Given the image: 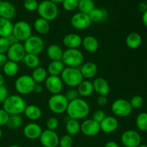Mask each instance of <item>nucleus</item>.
Instances as JSON below:
<instances>
[{
	"instance_id": "obj_1",
	"label": "nucleus",
	"mask_w": 147,
	"mask_h": 147,
	"mask_svg": "<svg viewBox=\"0 0 147 147\" xmlns=\"http://www.w3.org/2000/svg\"><path fill=\"white\" fill-rule=\"evenodd\" d=\"M66 113L70 119L78 121L84 119L90 113V106L84 99L78 98L69 102Z\"/></svg>"
},
{
	"instance_id": "obj_2",
	"label": "nucleus",
	"mask_w": 147,
	"mask_h": 147,
	"mask_svg": "<svg viewBox=\"0 0 147 147\" xmlns=\"http://www.w3.org/2000/svg\"><path fill=\"white\" fill-rule=\"evenodd\" d=\"M2 104L3 109L9 115H20L27 106L24 99L19 95L9 96Z\"/></svg>"
},
{
	"instance_id": "obj_3",
	"label": "nucleus",
	"mask_w": 147,
	"mask_h": 147,
	"mask_svg": "<svg viewBox=\"0 0 147 147\" xmlns=\"http://www.w3.org/2000/svg\"><path fill=\"white\" fill-rule=\"evenodd\" d=\"M63 83L70 88H76L83 80L80 70L77 67H65L60 75Z\"/></svg>"
},
{
	"instance_id": "obj_4",
	"label": "nucleus",
	"mask_w": 147,
	"mask_h": 147,
	"mask_svg": "<svg viewBox=\"0 0 147 147\" xmlns=\"http://www.w3.org/2000/svg\"><path fill=\"white\" fill-rule=\"evenodd\" d=\"M83 61L84 56L78 49H67L63 53L62 62L65 67L79 68L83 64Z\"/></svg>"
},
{
	"instance_id": "obj_5",
	"label": "nucleus",
	"mask_w": 147,
	"mask_h": 147,
	"mask_svg": "<svg viewBox=\"0 0 147 147\" xmlns=\"http://www.w3.org/2000/svg\"><path fill=\"white\" fill-rule=\"evenodd\" d=\"M37 13L40 17L47 20L48 22L56 20L59 14V9L57 4L50 0H44L39 4Z\"/></svg>"
},
{
	"instance_id": "obj_6",
	"label": "nucleus",
	"mask_w": 147,
	"mask_h": 147,
	"mask_svg": "<svg viewBox=\"0 0 147 147\" xmlns=\"http://www.w3.org/2000/svg\"><path fill=\"white\" fill-rule=\"evenodd\" d=\"M68 103L65 94L62 93L52 95L47 102L49 109L55 114H62L66 112Z\"/></svg>"
},
{
	"instance_id": "obj_7",
	"label": "nucleus",
	"mask_w": 147,
	"mask_h": 147,
	"mask_svg": "<svg viewBox=\"0 0 147 147\" xmlns=\"http://www.w3.org/2000/svg\"><path fill=\"white\" fill-rule=\"evenodd\" d=\"M36 83L34 81L31 76L22 75L18 77L14 83V87L17 93L20 95H29L32 93Z\"/></svg>"
},
{
	"instance_id": "obj_8",
	"label": "nucleus",
	"mask_w": 147,
	"mask_h": 147,
	"mask_svg": "<svg viewBox=\"0 0 147 147\" xmlns=\"http://www.w3.org/2000/svg\"><path fill=\"white\" fill-rule=\"evenodd\" d=\"M31 25L25 21H18L13 26L12 34L19 42H24L32 35Z\"/></svg>"
},
{
	"instance_id": "obj_9",
	"label": "nucleus",
	"mask_w": 147,
	"mask_h": 147,
	"mask_svg": "<svg viewBox=\"0 0 147 147\" xmlns=\"http://www.w3.org/2000/svg\"><path fill=\"white\" fill-rule=\"evenodd\" d=\"M27 54H41L45 48V42L40 36L32 35L23 44Z\"/></svg>"
},
{
	"instance_id": "obj_10",
	"label": "nucleus",
	"mask_w": 147,
	"mask_h": 147,
	"mask_svg": "<svg viewBox=\"0 0 147 147\" xmlns=\"http://www.w3.org/2000/svg\"><path fill=\"white\" fill-rule=\"evenodd\" d=\"M132 109L130 102L123 98L116 99L111 105L112 113L118 117H127L131 113Z\"/></svg>"
},
{
	"instance_id": "obj_11",
	"label": "nucleus",
	"mask_w": 147,
	"mask_h": 147,
	"mask_svg": "<svg viewBox=\"0 0 147 147\" xmlns=\"http://www.w3.org/2000/svg\"><path fill=\"white\" fill-rule=\"evenodd\" d=\"M121 141L125 147H138L142 144V137L136 131L127 130L122 134Z\"/></svg>"
},
{
	"instance_id": "obj_12",
	"label": "nucleus",
	"mask_w": 147,
	"mask_h": 147,
	"mask_svg": "<svg viewBox=\"0 0 147 147\" xmlns=\"http://www.w3.org/2000/svg\"><path fill=\"white\" fill-rule=\"evenodd\" d=\"M91 23L92 22L88 14L82 12L76 13L70 19L72 27L78 30H86L91 25Z\"/></svg>"
},
{
	"instance_id": "obj_13",
	"label": "nucleus",
	"mask_w": 147,
	"mask_h": 147,
	"mask_svg": "<svg viewBox=\"0 0 147 147\" xmlns=\"http://www.w3.org/2000/svg\"><path fill=\"white\" fill-rule=\"evenodd\" d=\"M6 54L9 60L19 63L22 61L27 53L23 44H22V42H17L10 46Z\"/></svg>"
},
{
	"instance_id": "obj_14",
	"label": "nucleus",
	"mask_w": 147,
	"mask_h": 147,
	"mask_svg": "<svg viewBox=\"0 0 147 147\" xmlns=\"http://www.w3.org/2000/svg\"><path fill=\"white\" fill-rule=\"evenodd\" d=\"M80 131L86 136H95L100 131V123L93 119H86L80 123Z\"/></svg>"
},
{
	"instance_id": "obj_15",
	"label": "nucleus",
	"mask_w": 147,
	"mask_h": 147,
	"mask_svg": "<svg viewBox=\"0 0 147 147\" xmlns=\"http://www.w3.org/2000/svg\"><path fill=\"white\" fill-rule=\"evenodd\" d=\"M45 84L47 91L52 95L61 93L64 86V83L60 76H47V79L45 81Z\"/></svg>"
},
{
	"instance_id": "obj_16",
	"label": "nucleus",
	"mask_w": 147,
	"mask_h": 147,
	"mask_svg": "<svg viewBox=\"0 0 147 147\" xmlns=\"http://www.w3.org/2000/svg\"><path fill=\"white\" fill-rule=\"evenodd\" d=\"M59 140L58 134L55 131L48 129L42 131L40 137V143L44 147H57L59 146Z\"/></svg>"
},
{
	"instance_id": "obj_17",
	"label": "nucleus",
	"mask_w": 147,
	"mask_h": 147,
	"mask_svg": "<svg viewBox=\"0 0 147 147\" xmlns=\"http://www.w3.org/2000/svg\"><path fill=\"white\" fill-rule=\"evenodd\" d=\"M42 133V129L37 123L32 122L27 123L23 129V134L27 139L30 140H36L40 139Z\"/></svg>"
},
{
	"instance_id": "obj_18",
	"label": "nucleus",
	"mask_w": 147,
	"mask_h": 147,
	"mask_svg": "<svg viewBox=\"0 0 147 147\" xmlns=\"http://www.w3.org/2000/svg\"><path fill=\"white\" fill-rule=\"evenodd\" d=\"M119 126V121L116 117L106 116L100 123V131L105 134H111L116 131Z\"/></svg>"
},
{
	"instance_id": "obj_19",
	"label": "nucleus",
	"mask_w": 147,
	"mask_h": 147,
	"mask_svg": "<svg viewBox=\"0 0 147 147\" xmlns=\"http://www.w3.org/2000/svg\"><path fill=\"white\" fill-rule=\"evenodd\" d=\"M15 7L8 1L0 0V17L11 20L16 15Z\"/></svg>"
},
{
	"instance_id": "obj_20",
	"label": "nucleus",
	"mask_w": 147,
	"mask_h": 147,
	"mask_svg": "<svg viewBox=\"0 0 147 147\" xmlns=\"http://www.w3.org/2000/svg\"><path fill=\"white\" fill-rule=\"evenodd\" d=\"M83 38L76 33L66 34L63 40V43L67 49H78L82 45Z\"/></svg>"
},
{
	"instance_id": "obj_21",
	"label": "nucleus",
	"mask_w": 147,
	"mask_h": 147,
	"mask_svg": "<svg viewBox=\"0 0 147 147\" xmlns=\"http://www.w3.org/2000/svg\"><path fill=\"white\" fill-rule=\"evenodd\" d=\"M93 89L98 96H106L110 92V86L107 80L101 77L95 78L93 82Z\"/></svg>"
},
{
	"instance_id": "obj_22",
	"label": "nucleus",
	"mask_w": 147,
	"mask_h": 147,
	"mask_svg": "<svg viewBox=\"0 0 147 147\" xmlns=\"http://www.w3.org/2000/svg\"><path fill=\"white\" fill-rule=\"evenodd\" d=\"M80 73L83 76V79H91L96 76L98 73V66L93 62H87L80 66Z\"/></svg>"
},
{
	"instance_id": "obj_23",
	"label": "nucleus",
	"mask_w": 147,
	"mask_h": 147,
	"mask_svg": "<svg viewBox=\"0 0 147 147\" xmlns=\"http://www.w3.org/2000/svg\"><path fill=\"white\" fill-rule=\"evenodd\" d=\"M82 46L85 50L90 53H94L98 51L99 48L98 40L96 37L92 35L86 36L83 38L82 41Z\"/></svg>"
},
{
	"instance_id": "obj_24",
	"label": "nucleus",
	"mask_w": 147,
	"mask_h": 147,
	"mask_svg": "<svg viewBox=\"0 0 147 147\" xmlns=\"http://www.w3.org/2000/svg\"><path fill=\"white\" fill-rule=\"evenodd\" d=\"M63 50L60 45L56 44H52L47 48V56L51 61H58L62 60L63 55Z\"/></svg>"
},
{
	"instance_id": "obj_25",
	"label": "nucleus",
	"mask_w": 147,
	"mask_h": 147,
	"mask_svg": "<svg viewBox=\"0 0 147 147\" xmlns=\"http://www.w3.org/2000/svg\"><path fill=\"white\" fill-rule=\"evenodd\" d=\"M24 116L32 121L39 120L41 118L42 112L41 109L36 105H28L24 111Z\"/></svg>"
},
{
	"instance_id": "obj_26",
	"label": "nucleus",
	"mask_w": 147,
	"mask_h": 147,
	"mask_svg": "<svg viewBox=\"0 0 147 147\" xmlns=\"http://www.w3.org/2000/svg\"><path fill=\"white\" fill-rule=\"evenodd\" d=\"M77 88L79 96L83 98L89 97L94 92L93 82L88 80H83Z\"/></svg>"
},
{
	"instance_id": "obj_27",
	"label": "nucleus",
	"mask_w": 147,
	"mask_h": 147,
	"mask_svg": "<svg viewBox=\"0 0 147 147\" xmlns=\"http://www.w3.org/2000/svg\"><path fill=\"white\" fill-rule=\"evenodd\" d=\"M65 68V65L62 62V60L51 61L47 65V71L50 76H60Z\"/></svg>"
},
{
	"instance_id": "obj_28",
	"label": "nucleus",
	"mask_w": 147,
	"mask_h": 147,
	"mask_svg": "<svg viewBox=\"0 0 147 147\" xmlns=\"http://www.w3.org/2000/svg\"><path fill=\"white\" fill-rule=\"evenodd\" d=\"M142 42V37L139 33L131 32L126 38V45L129 48L136 49L140 47Z\"/></svg>"
},
{
	"instance_id": "obj_29",
	"label": "nucleus",
	"mask_w": 147,
	"mask_h": 147,
	"mask_svg": "<svg viewBox=\"0 0 147 147\" xmlns=\"http://www.w3.org/2000/svg\"><path fill=\"white\" fill-rule=\"evenodd\" d=\"M34 28L35 31L40 34H46L50 32V22L45 19L39 17L34 21Z\"/></svg>"
},
{
	"instance_id": "obj_30",
	"label": "nucleus",
	"mask_w": 147,
	"mask_h": 147,
	"mask_svg": "<svg viewBox=\"0 0 147 147\" xmlns=\"http://www.w3.org/2000/svg\"><path fill=\"white\" fill-rule=\"evenodd\" d=\"M14 24L11 20L0 17V37H7L12 34Z\"/></svg>"
},
{
	"instance_id": "obj_31",
	"label": "nucleus",
	"mask_w": 147,
	"mask_h": 147,
	"mask_svg": "<svg viewBox=\"0 0 147 147\" xmlns=\"http://www.w3.org/2000/svg\"><path fill=\"white\" fill-rule=\"evenodd\" d=\"M47 75H48V73H47V69L44 68L41 66H39L36 68L33 69L31 77L32 78V79L36 83L41 84L45 81L47 78Z\"/></svg>"
},
{
	"instance_id": "obj_32",
	"label": "nucleus",
	"mask_w": 147,
	"mask_h": 147,
	"mask_svg": "<svg viewBox=\"0 0 147 147\" xmlns=\"http://www.w3.org/2000/svg\"><path fill=\"white\" fill-rule=\"evenodd\" d=\"M91 22H101L105 21L108 17V13L106 9L100 8H95L88 14Z\"/></svg>"
},
{
	"instance_id": "obj_33",
	"label": "nucleus",
	"mask_w": 147,
	"mask_h": 147,
	"mask_svg": "<svg viewBox=\"0 0 147 147\" xmlns=\"http://www.w3.org/2000/svg\"><path fill=\"white\" fill-rule=\"evenodd\" d=\"M65 131L67 134L75 136L80 131V123L79 121L69 119L65 123Z\"/></svg>"
},
{
	"instance_id": "obj_34",
	"label": "nucleus",
	"mask_w": 147,
	"mask_h": 147,
	"mask_svg": "<svg viewBox=\"0 0 147 147\" xmlns=\"http://www.w3.org/2000/svg\"><path fill=\"white\" fill-rule=\"evenodd\" d=\"M4 75L8 77H14L19 72V65L15 62L8 60L2 67Z\"/></svg>"
},
{
	"instance_id": "obj_35",
	"label": "nucleus",
	"mask_w": 147,
	"mask_h": 147,
	"mask_svg": "<svg viewBox=\"0 0 147 147\" xmlns=\"http://www.w3.org/2000/svg\"><path fill=\"white\" fill-rule=\"evenodd\" d=\"M22 61L27 67L31 69H34L39 67L40 64V59L37 55L26 54Z\"/></svg>"
},
{
	"instance_id": "obj_36",
	"label": "nucleus",
	"mask_w": 147,
	"mask_h": 147,
	"mask_svg": "<svg viewBox=\"0 0 147 147\" xmlns=\"http://www.w3.org/2000/svg\"><path fill=\"white\" fill-rule=\"evenodd\" d=\"M78 8L80 10V12L88 14L96 8V6L93 0H79Z\"/></svg>"
},
{
	"instance_id": "obj_37",
	"label": "nucleus",
	"mask_w": 147,
	"mask_h": 147,
	"mask_svg": "<svg viewBox=\"0 0 147 147\" xmlns=\"http://www.w3.org/2000/svg\"><path fill=\"white\" fill-rule=\"evenodd\" d=\"M23 123V119L20 115H9L7 126L10 129H17L21 127Z\"/></svg>"
},
{
	"instance_id": "obj_38",
	"label": "nucleus",
	"mask_w": 147,
	"mask_h": 147,
	"mask_svg": "<svg viewBox=\"0 0 147 147\" xmlns=\"http://www.w3.org/2000/svg\"><path fill=\"white\" fill-rule=\"evenodd\" d=\"M136 124L138 129L141 131H147V113L142 112L136 119Z\"/></svg>"
},
{
	"instance_id": "obj_39",
	"label": "nucleus",
	"mask_w": 147,
	"mask_h": 147,
	"mask_svg": "<svg viewBox=\"0 0 147 147\" xmlns=\"http://www.w3.org/2000/svg\"><path fill=\"white\" fill-rule=\"evenodd\" d=\"M129 102H130L132 109H139L143 106L144 103V100L142 96H139V95H136V96H134L131 98Z\"/></svg>"
},
{
	"instance_id": "obj_40",
	"label": "nucleus",
	"mask_w": 147,
	"mask_h": 147,
	"mask_svg": "<svg viewBox=\"0 0 147 147\" xmlns=\"http://www.w3.org/2000/svg\"><path fill=\"white\" fill-rule=\"evenodd\" d=\"M78 2L79 0H64L62 3L65 10L67 11H72L78 8Z\"/></svg>"
},
{
	"instance_id": "obj_41",
	"label": "nucleus",
	"mask_w": 147,
	"mask_h": 147,
	"mask_svg": "<svg viewBox=\"0 0 147 147\" xmlns=\"http://www.w3.org/2000/svg\"><path fill=\"white\" fill-rule=\"evenodd\" d=\"M73 145V139L72 136L69 134L63 135L59 140L60 147H72Z\"/></svg>"
},
{
	"instance_id": "obj_42",
	"label": "nucleus",
	"mask_w": 147,
	"mask_h": 147,
	"mask_svg": "<svg viewBox=\"0 0 147 147\" xmlns=\"http://www.w3.org/2000/svg\"><path fill=\"white\" fill-rule=\"evenodd\" d=\"M24 9L29 11H37L38 8L39 3L37 0H25L24 1Z\"/></svg>"
},
{
	"instance_id": "obj_43",
	"label": "nucleus",
	"mask_w": 147,
	"mask_h": 147,
	"mask_svg": "<svg viewBox=\"0 0 147 147\" xmlns=\"http://www.w3.org/2000/svg\"><path fill=\"white\" fill-rule=\"evenodd\" d=\"M46 126H47V129L55 131L56 129L59 127L58 119L55 117L49 118L46 122Z\"/></svg>"
},
{
	"instance_id": "obj_44",
	"label": "nucleus",
	"mask_w": 147,
	"mask_h": 147,
	"mask_svg": "<svg viewBox=\"0 0 147 147\" xmlns=\"http://www.w3.org/2000/svg\"><path fill=\"white\" fill-rule=\"evenodd\" d=\"M65 96L66 98L67 99V100H68L69 102L80 98L79 97L80 96H79L78 90L75 88H71L70 89H69V90L65 93Z\"/></svg>"
},
{
	"instance_id": "obj_45",
	"label": "nucleus",
	"mask_w": 147,
	"mask_h": 147,
	"mask_svg": "<svg viewBox=\"0 0 147 147\" xmlns=\"http://www.w3.org/2000/svg\"><path fill=\"white\" fill-rule=\"evenodd\" d=\"M9 47L10 45L7 37H0V53L6 54Z\"/></svg>"
},
{
	"instance_id": "obj_46",
	"label": "nucleus",
	"mask_w": 147,
	"mask_h": 147,
	"mask_svg": "<svg viewBox=\"0 0 147 147\" xmlns=\"http://www.w3.org/2000/svg\"><path fill=\"white\" fill-rule=\"evenodd\" d=\"M106 117V113H105L104 111L101 110V109H99V110L96 111L93 113V119L96 121H97L98 123H100Z\"/></svg>"
},
{
	"instance_id": "obj_47",
	"label": "nucleus",
	"mask_w": 147,
	"mask_h": 147,
	"mask_svg": "<svg viewBox=\"0 0 147 147\" xmlns=\"http://www.w3.org/2000/svg\"><path fill=\"white\" fill-rule=\"evenodd\" d=\"M9 115L3 109H0V126L7 125Z\"/></svg>"
},
{
	"instance_id": "obj_48",
	"label": "nucleus",
	"mask_w": 147,
	"mask_h": 147,
	"mask_svg": "<svg viewBox=\"0 0 147 147\" xmlns=\"http://www.w3.org/2000/svg\"><path fill=\"white\" fill-rule=\"evenodd\" d=\"M9 96V90L4 86H0V103H3Z\"/></svg>"
},
{
	"instance_id": "obj_49",
	"label": "nucleus",
	"mask_w": 147,
	"mask_h": 147,
	"mask_svg": "<svg viewBox=\"0 0 147 147\" xmlns=\"http://www.w3.org/2000/svg\"><path fill=\"white\" fill-rule=\"evenodd\" d=\"M108 103V98L106 96H99L97 99V104L100 107H104Z\"/></svg>"
},
{
	"instance_id": "obj_50",
	"label": "nucleus",
	"mask_w": 147,
	"mask_h": 147,
	"mask_svg": "<svg viewBox=\"0 0 147 147\" xmlns=\"http://www.w3.org/2000/svg\"><path fill=\"white\" fill-rule=\"evenodd\" d=\"M8 60H8V57H7V54L0 53V67H3Z\"/></svg>"
},
{
	"instance_id": "obj_51",
	"label": "nucleus",
	"mask_w": 147,
	"mask_h": 147,
	"mask_svg": "<svg viewBox=\"0 0 147 147\" xmlns=\"http://www.w3.org/2000/svg\"><path fill=\"white\" fill-rule=\"evenodd\" d=\"M43 90H44V87H43L41 84L36 83L35 86H34V90H33V92H34L35 93H38V94H40V93H42Z\"/></svg>"
},
{
	"instance_id": "obj_52",
	"label": "nucleus",
	"mask_w": 147,
	"mask_h": 147,
	"mask_svg": "<svg viewBox=\"0 0 147 147\" xmlns=\"http://www.w3.org/2000/svg\"><path fill=\"white\" fill-rule=\"evenodd\" d=\"M138 9L142 13H144L147 10V4L146 2H141L138 5Z\"/></svg>"
},
{
	"instance_id": "obj_53",
	"label": "nucleus",
	"mask_w": 147,
	"mask_h": 147,
	"mask_svg": "<svg viewBox=\"0 0 147 147\" xmlns=\"http://www.w3.org/2000/svg\"><path fill=\"white\" fill-rule=\"evenodd\" d=\"M7 40H8L10 46L12 45H14V44H15V43L19 42L18 40H17V39H16V37H14V36L12 34H11V35L9 36V37H7Z\"/></svg>"
},
{
	"instance_id": "obj_54",
	"label": "nucleus",
	"mask_w": 147,
	"mask_h": 147,
	"mask_svg": "<svg viewBox=\"0 0 147 147\" xmlns=\"http://www.w3.org/2000/svg\"><path fill=\"white\" fill-rule=\"evenodd\" d=\"M104 147H119V146L116 142L110 141V142H108L107 143H106V144L104 145Z\"/></svg>"
},
{
	"instance_id": "obj_55",
	"label": "nucleus",
	"mask_w": 147,
	"mask_h": 147,
	"mask_svg": "<svg viewBox=\"0 0 147 147\" xmlns=\"http://www.w3.org/2000/svg\"><path fill=\"white\" fill-rule=\"evenodd\" d=\"M142 22H143L145 27H147V10L144 13H143V15H142Z\"/></svg>"
},
{
	"instance_id": "obj_56",
	"label": "nucleus",
	"mask_w": 147,
	"mask_h": 147,
	"mask_svg": "<svg viewBox=\"0 0 147 147\" xmlns=\"http://www.w3.org/2000/svg\"><path fill=\"white\" fill-rule=\"evenodd\" d=\"M4 83H5V78H4V76L2 74L0 73V86H4Z\"/></svg>"
},
{
	"instance_id": "obj_57",
	"label": "nucleus",
	"mask_w": 147,
	"mask_h": 147,
	"mask_svg": "<svg viewBox=\"0 0 147 147\" xmlns=\"http://www.w3.org/2000/svg\"><path fill=\"white\" fill-rule=\"evenodd\" d=\"M50 1H53V2L55 3V4H59V3H62L64 0H50Z\"/></svg>"
},
{
	"instance_id": "obj_58",
	"label": "nucleus",
	"mask_w": 147,
	"mask_h": 147,
	"mask_svg": "<svg viewBox=\"0 0 147 147\" xmlns=\"http://www.w3.org/2000/svg\"><path fill=\"white\" fill-rule=\"evenodd\" d=\"M2 135H3V132H2V131H1V129H0V139L2 137Z\"/></svg>"
},
{
	"instance_id": "obj_59",
	"label": "nucleus",
	"mask_w": 147,
	"mask_h": 147,
	"mask_svg": "<svg viewBox=\"0 0 147 147\" xmlns=\"http://www.w3.org/2000/svg\"><path fill=\"white\" fill-rule=\"evenodd\" d=\"M138 147H147V145H146V144H141L140 145H139V146Z\"/></svg>"
},
{
	"instance_id": "obj_60",
	"label": "nucleus",
	"mask_w": 147,
	"mask_h": 147,
	"mask_svg": "<svg viewBox=\"0 0 147 147\" xmlns=\"http://www.w3.org/2000/svg\"><path fill=\"white\" fill-rule=\"evenodd\" d=\"M8 147H20L19 146H17V145H11V146H8Z\"/></svg>"
},
{
	"instance_id": "obj_61",
	"label": "nucleus",
	"mask_w": 147,
	"mask_h": 147,
	"mask_svg": "<svg viewBox=\"0 0 147 147\" xmlns=\"http://www.w3.org/2000/svg\"><path fill=\"white\" fill-rule=\"evenodd\" d=\"M146 4H147V0H146Z\"/></svg>"
},
{
	"instance_id": "obj_62",
	"label": "nucleus",
	"mask_w": 147,
	"mask_h": 147,
	"mask_svg": "<svg viewBox=\"0 0 147 147\" xmlns=\"http://www.w3.org/2000/svg\"><path fill=\"white\" fill-rule=\"evenodd\" d=\"M22 1H25V0H22Z\"/></svg>"
}]
</instances>
